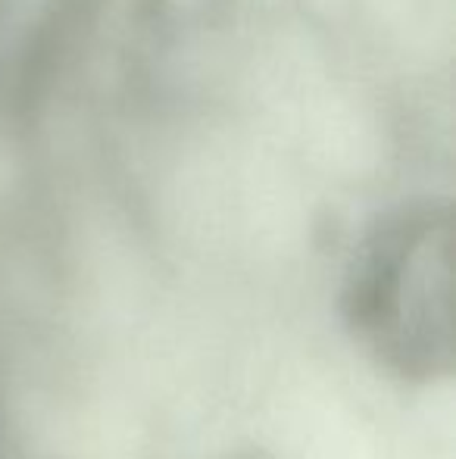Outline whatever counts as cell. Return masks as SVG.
<instances>
[{
	"label": "cell",
	"instance_id": "obj_1",
	"mask_svg": "<svg viewBox=\"0 0 456 459\" xmlns=\"http://www.w3.org/2000/svg\"><path fill=\"white\" fill-rule=\"evenodd\" d=\"M453 219L413 206L384 219L357 250L341 288L347 338L400 385L432 387L456 366Z\"/></svg>",
	"mask_w": 456,
	"mask_h": 459
},
{
	"label": "cell",
	"instance_id": "obj_2",
	"mask_svg": "<svg viewBox=\"0 0 456 459\" xmlns=\"http://www.w3.org/2000/svg\"><path fill=\"white\" fill-rule=\"evenodd\" d=\"M222 459H272V456L256 454V450H244V454H228V456H222Z\"/></svg>",
	"mask_w": 456,
	"mask_h": 459
}]
</instances>
